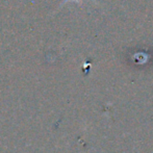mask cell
Segmentation results:
<instances>
[{
  "label": "cell",
  "instance_id": "obj_1",
  "mask_svg": "<svg viewBox=\"0 0 153 153\" xmlns=\"http://www.w3.org/2000/svg\"><path fill=\"white\" fill-rule=\"evenodd\" d=\"M66 1H69V0H65V2H66Z\"/></svg>",
  "mask_w": 153,
  "mask_h": 153
}]
</instances>
